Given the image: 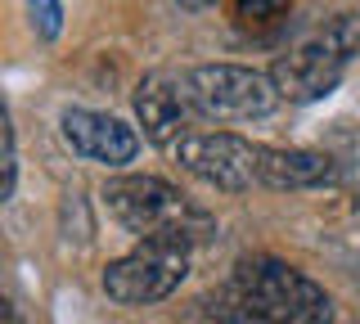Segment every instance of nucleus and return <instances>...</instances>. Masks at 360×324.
Listing matches in <instances>:
<instances>
[{"instance_id": "8", "label": "nucleus", "mask_w": 360, "mask_h": 324, "mask_svg": "<svg viewBox=\"0 0 360 324\" xmlns=\"http://www.w3.org/2000/svg\"><path fill=\"white\" fill-rule=\"evenodd\" d=\"M63 136L82 158L104 162V167H122L140 153V136L127 122L108 117V113H90V108H68L63 113Z\"/></svg>"}, {"instance_id": "13", "label": "nucleus", "mask_w": 360, "mask_h": 324, "mask_svg": "<svg viewBox=\"0 0 360 324\" xmlns=\"http://www.w3.org/2000/svg\"><path fill=\"white\" fill-rule=\"evenodd\" d=\"M9 324H18V320H9Z\"/></svg>"}, {"instance_id": "10", "label": "nucleus", "mask_w": 360, "mask_h": 324, "mask_svg": "<svg viewBox=\"0 0 360 324\" xmlns=\"http://www.w3.org/2000/svg\"><path fill=\"white\" fill-rule=\"evenodd\" d=\"M292 0H234V18L243 27H279L288 18Z\"/></svg>"}, {"instance_id": "1", "label": "nucleus", "mask_w": 360, "mask_h": 324, "mask_svg": "<svg viewBox=\"0 0 360 324\" xmlns=\"http://www.w3.org/2000/svg\"><path fill=\"white\" fill-rule=\"evenodd\" d=\"M239 324H329L333 302L315 279L292 271L275 257H248L239 261L230 288H225Z\"/></svg>"}, {"instance_id": "4", "label": "nucleus", "mask_w": 360, "mask_h": 324, "mask_svg": "<svg viewBox=\"0 0 360 324\" xmlns=\"http://www.w3.org/2000/svg\"><path fill=\"white\" fill-rule=\"evenodd\" d=\"M185 91L198 117L207 122H252L275 108V82L257 68H239V63H202V68L185 72Z\"/></svg>"}, {"instance_id": "9", "label": "nucleus", "mask_w": 360, "mask_h": 324, "mask_svg": "<svg viewBox=\"0 0 360 324\" xmlns=\"http://www.w3.org/2000/svg\"><path fill=\"white\" fill-rule=\"evenodd\" d=\"M257 181L270 189H324L338 181V167L329 153L315 149H262Z\"/></svg>"}, {"instance_id": "7", "label": "nucleus", "mask_w": 360, "mask_h": 324, "mask_svg": "<svg viewBox=\"0 0 360 324\" xmlns=\"http://www.w3.org/2000/svg\"><path fill=\"white\" fill-rule=\"evenodd\" d=\"M135 117H140L144 136H149L153 144H180V140H185L189 117H194L185 77L149 72L140 86H135Z\"/></svg>"}, {"instance_id": "3", "label": "nucleus", "mask_w": 360, "mask_h": 324, "mask_svg": "<svg viewBox=\"0 0 360 324\" xmlns=\"http://www.w3.org/2000/svg\"><path fill=\"white\" fill-rule=\"evenodd\" d=\"M108 212L122 221L131 234L140 239H180V243H194L207 221L202 212L189 207V198L180 194L176 185L158 181V176H122L104 189Z\"/></svg>"}, {"instance_id": "5", "label": "nucleus", "mask_w": 360, "mask_h": 324, "mask_svg": "<svg viewBox=\"0 0 360 324\" xmlns=\"http://www.w3.org/2000/svg\"><path fill=\"white\" fill-rule=\"evenodd\" d=\"M189 275V243L180 239H144L140 248L104 266V293L122 306H149L172 297Z\"/></svg>"}, {"instance_id": "11", "label": "nucleus", "mask_w": 360, "mask_h": 324, "mask_svg": "<svg viewBox=\"0 0 360 324\" xmlns=\"http://www.w3.org/2000/svg\"><path fill=\"white\" fill-rule=\"evenodd\" d=\"M32 23L41 27V37H59V0H32Z\"/></svg>"}, {"instance_id": "2", "label": "nucleus", "mask_w": 360, "mask_h": 324, "mask_svg": "<svg viewBox=\"0 0 360 324\" xmlns=\"http://www.w3.org/2000/svg\"><path fill=\"white\" fill-rule=\"evenodd\" d=\"M356 54H360V14H338L320 32H311L307 41H297L288 54H279L270 68V82H275L279 99L311 104L342 82L347 63Z\"/></svg>"}, {"instance_id": "12", "label": "nucleus", "mask_w": 360, "mask_h": 324, "mask_svg": "<svg viewBox=\"0 0 360 324\" xmlns=\"http://www.w3.org/2000/svg\"><path fill=\"white\" fill-rule=\"evenodd\" d=\"M207 5H217V0H180V9H207Z\"/></svg>"}, {"instance_id": "6", "label": "nucleus", "mask_w": 360, "mask_h": 324, "mask_svg": "<svg viewBox=\"0 0 360 324\" xmlns=\"http://www.w3.org/2000/svg\"><path fill=\"white\" fill-rule=\"evenodd\" d=\"M176 162L189 176H198L202 185L239 194L257 181L262 144H248L243 136H230V131H202V136H185L176 144Z\"/></svg>"}]
</instances>
